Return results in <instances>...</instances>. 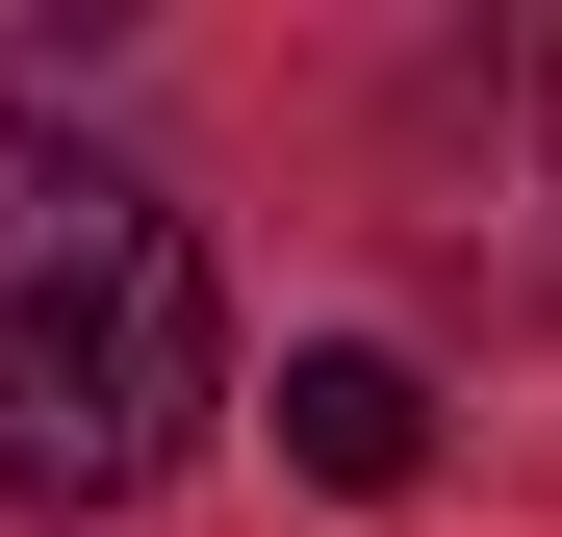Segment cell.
Listing matches in <instances>:
<instances>
[{"label":"cell","instance_id":"obj_2","mask_svg":"<svg viewBox=\"0 0 562 537\" xmlns=\"http://www.w3.org/2000/svg\"><path fill=\"white\" fill-rule=\"evenodd\" d=\"M409 205L460 256H512V282H562V26H486L409 77Z\"/></svg>","mask_w":562,"mask_h":537},{"label":"cell","instance_id":"obj_3","mask_svg":"<svg viewBox=\"0 0 562 537\" xmlns=\"http://www.w3.org/2000/svg\"><path fill=\"white\" fill-rule=\"evenodd\" d=\"M281 461H307V486H409L435 461V384L384 333H307V358H281Z\"/></svg>","mask_w":562,"mask_h":537},{"label":"cell","instance_id":"obj_1","mask_svg":"<svg viewBox=\"0 0 562 537\" xmlns=\"http://www.w3.org/2000/svg\"><path fill=\"white\" fill-rule=\"evenodd\" d=\"M231 410V282L103 128L0 103V512H128Z\"/></svg>","mask_w":562,"mask_h":537}]
</instances>
